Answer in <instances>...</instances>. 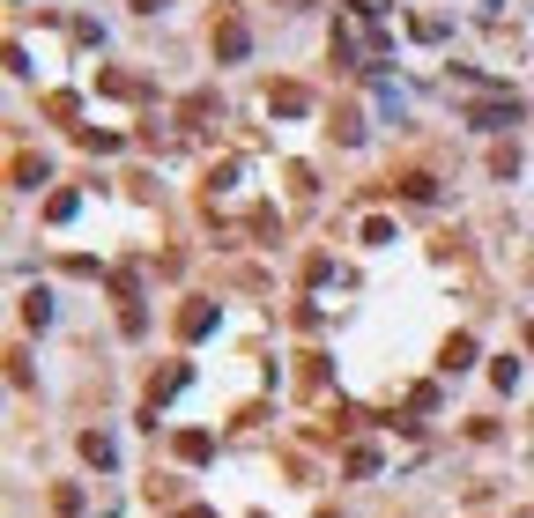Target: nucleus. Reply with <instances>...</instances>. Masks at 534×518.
Returning <instances> with one entry per match:
<instances>
[{"label": "nucleus", "mask_w": 534, "mask_h": 518, "mask_svg": "<svg viewBox=\"0 0 534 518\" xmlns=\"http://www.w3.org/2000/svg\"><path fill=\"white\" fill-rule=\"evenodd\" d=\"M82 459H89V467H112L119 452H112V437H104V430H89V437H82Z\"/></svg>", "instance_id": "nucleus-4"}, {"label": "nucleus", "mask_w": 534, "mask_h": 518, "mask_svg": "<svg viewBox=\"0 0 534 518\" xmlns=\"http://www.w3.org/2000/svg\"><path fill=\"white\" fill-rule=\"evenodd\" d=\"M23 319H30V326H45V319H52V297H45V289H37V297H23Z\"/></svg>", "instance_id": "nucleus-7"}, {"label": "nucleus", "mask_w": 534, "mask_h": 518, "mask_svg": "<svg viewBox=\"0 0 534 518\" xmlns=\"http://www.w3.org/2000/svg\"><path fill=\"white\" fill-rule=\"evenodd\" d=\"M208 326H216V311H208V304H186V311H179V333H186V340H200Z\"/></svg>", "instance_id": "nucleus-3"}, {"label": "nucleus", "mask_w": 534, "mask_h": 518, "mask_svg": "<svg viewBox=\"0 0 534 518\" xmlns=\"http://www.w3.org/2000/svg\"><path fill=\"white\" fill-rule=\"evenodd\" d=\"M15 186H45V163L37 156H15Z\"/></svg>", "instance_id": "nucleus-6"}, {"label": "nucleus", "mask_w": 534, "mask_h": 518, "mask_svg": "<svg viewBox=\"0 0 534 518\" xmlns=\"http://www.w3.org/2000/svg\"><path fill=\"white\" fill-rule=\"evenodd\" d=\"M267 104H275V111H282V119H297V111H304L312 96H304L297 82H275V89H267Z\"/></svg>", "instance_id": "nucleus-2"}, {"label": "nucleus", "mask_w": 534, "mask_h": 518, "mask_svg": "<svg viewBox=\"0 0 534 518\" xmlns=\"http://www.w3.org/2000/svg\"><path fill=\"white\" fill-rule=\"evenodd\" d=\"M245 45H252L245 15H223V23H216V60H245Z\"/></svg>", "instance_id": "nucleus-1"}, {"label": "nucleus", "mask_w": 534, "mask_h": 518, "mask_svg": "<svg viewBox=\"0 0 534 518\" xmlns=\"http://www.w3.org/2000/svg\"><path fill=\"white\" fill-rule=\"evenodd\" d=\"M134 8H141V15H156V8H171V0H134Z\"/></svg>", "instance_id": "nucleus-8"}, {"label": "nucleus", "mask_w": 534, "mask_h": 518, "mask_svg": "<svg viewBox=\"0 0 534 518\" xmlns=\"http://www.w3.org/2000/svg\"><path fill=\"white\" fill-rule=\"evenodd\" d=\"M467 363H475V340H467V333H453V349H446V371H467Z\"/></svg>", "instance_id": "nucleus-5"}]
</instances>
